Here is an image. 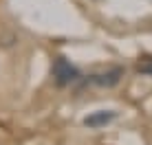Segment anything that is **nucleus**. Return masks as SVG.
Instances as JSON below:
<instances>
[{
	"instance_id": "f03ea898",
	"label": "nucleus",
	"mask_w": 152,
	"mask_h": 145,
	"mask_svg": "<svg viewBox=\"0 0 152 145\" xmlns=\"http://www.w3.org/2000/svg\"><path fill=\"white\" fill-rule=\"evenodd\" d=\"M121 77H124V68L121 66H113V68H108V70L91 75L88 81L95 84V86H102V88H113V86H117L119 81H121Z\"/></svg>"
},
{
	"instance_id": "f257e3e1",
	"label": "nucleus",
	"mask_w": 152,
	"mask_h": 145,
	"mask_svg": "<svg viewBox=\"0 0 152 145\" xmlns=\"http://www.w3.org/2000/svg\"><path fill=\"white\" fill-rule=\"evenodd\" d=\"M80 77H82L80 70L66 57H62V55L55 57V62H53V79H55L57 86H71V84H75Z\"/></svg>"
},
{
	"instance_id": "20e7f679",
	"label": "nucleus",
	"mask_w": 152,
	"mask_h": 145,
	"mask_svg": "<svg viewBox=\"0 0 152 145\" xmlns=\"http://www.w3.org/2000/svg\"><path fill=\"white\" fill-rule=\"evenodd\" d=\"M137 72L152 77V57H150V55H145V57H141V59L137 62Z\"/></svg>"
},
{
	"instance_id": "7ed1b4c3",
	"label": "nucleus",
	"mask_w": 152,
	"mask_h": 145,
	"mask_svg": "<svg viewBox=\"0 0 152 145\" xmlns=\"http://www.w3.org/2000/svg\"><path fill=\"white\" fill-rule=\"evenodd\" d=\"M113 119H115V112L99 110V112H93V115H88L84 119V125L86 128H102V125H106V123H110Z\"/></svg>"
}]
</instances>
